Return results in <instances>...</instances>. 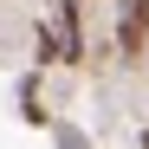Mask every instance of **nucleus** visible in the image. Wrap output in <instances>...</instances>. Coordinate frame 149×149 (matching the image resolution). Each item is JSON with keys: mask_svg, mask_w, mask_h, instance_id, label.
Returning <instances> with one entry per match:
<instances>
[{"mask_svg": "<svg viewBox=\"0 0 149 149\" xmlns=\"http://www.w3.org/2000/svg\"><path fill=\"white\" fill-rule=\"evenodd\" d=\"M117 52H123V65H143V52H149V0H117Z\"/></svg>", "mask_w": 149, "mask_h": 149, "instance_id": "1", "label": "nucleus"}, {"mask_svg": "<svg viewBox=\"0 0 149 149\" xmlns=\"http://www.w3.org/2000/svg\"><path fill=\"white\" fill-rule=\"evenodd\" d=\"M136 149H149V130H143V136H136Z\"/></svg>", "mask_w": 149, "mask_h": 149, "instance_id": "4", "label": "nucleus"}, {"mask_svg": "<svg viewBox=\"0 0 149 149\" xmlns=\"http://www.w3.org/2000/svg\"><path fill=\"white\" fill-rule=\"evenodd\" d=\"M19 123H33V130H45V123H52L45 91H39V71H26V78H19Z\"/></svg>", "mask_w": 149, "mask_h": 149, "instance_id": "2", "label": "nucleus"}, {"mask_svg": "<svg viewBox=\"0 0 149 149\" xmlns=\"http://www.w3.org/2000/svg\"><path fill=\"white\" fill-rule=\"evenodd\" d=\"M45 130H52V143H58V149H91V136L78 130V123H65V117H52Z\"/></svg>", "mask_w": 149, "mask_h": 149, "instance_id": "3", "label": "nucleus"}]
</instances>
